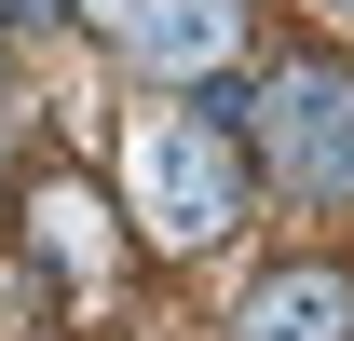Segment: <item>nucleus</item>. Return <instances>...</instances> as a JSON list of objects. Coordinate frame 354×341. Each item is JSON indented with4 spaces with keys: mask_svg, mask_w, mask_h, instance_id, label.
Masks as SVG:
<instances>
[{
    "mask_svg": "<svg viewBox=\"0 0 354 341\" xmlns=\"http://www.w3.org/2000/svg\"><path fill=\"white\" fill-rule=\"evenodd\" d=\"M123 177H136V218H150L164 246H218V232H245V150H232V96L136 110Z\"/></svg>",
    "mask_w": 354,
    "mask_h": 341,
    "instance_id": "1",
    "label": "nucleus"
},
{
    "mask_svg": "<svg viewBox=\"0 0 354 341\" xmlns=\"http://www.w3.org/2000/svg\"><path fill=\"white\" fill-rule=\"evenodd\" d=\"M272 150V177L300 191V205H354V69L300 55V69H272V96L245 110Z\"/></svg>",
    "mask_w": 354,
    "mask_h": 341,
    "instance_id": "2",
    "label": "nucleus"
},
{
    "mask_svg": "<svg viewBox=\"0 0 354 341\" xmlns=\"http://www.w3.org/2000/svg\"><path fill=\"white\" fill-rule=\"evenodd\" d=\"M82 14H95V42L123 69H150V82L232 69V42H245V0H82Z\"/></svg>",
    "mask_w": 354,
    "mask_h": 341,
    "instance_id": "3",
    "label": "nucleus"
},
{
    "mask_svg": "<svg viewBox=\"0 0 354 341\" xmlns=\"http://www.w3.org/2000/svg\"><path fill=\"white\" fill-rule=\"evenodd\" d=\"M232 341H354V273L341 259H286V273L232 314Z\"/></svg>",
    "mask_w": 354,
    "mask_h": 341,
    "instance_id": "4",
    "label": "nucleus"
},
{
    "mask_svg": "<svg viewBox=\"0 0 354 341\" xmlns=\"http://www.w3.org/2000/svg\"><path fill=\"white\" fill-rule=\"evenodd\" d=\"M28 232H41V259L68 287H109V205H95L82 177H41V191H28Z\"/></svg>",
    "mask_w": 354,
    "mask_h": 341,
    "instance_id": "5",
    "label": "nucleus"
},
{
    "mask_svg": "<svg viewBox=\"0 0 354 341\" xmlns=\"http://www.w3.org/2000/svg\"><path fill=\"white\" fill-rule=\"evenodd\" d=\"M341 14H354V0H341Z\"/></svg>",
    "mask_w": 354,
    "mask_h": 341,
    "instance_id": "6",
    "label": "nucleus"
}]
</instances>
